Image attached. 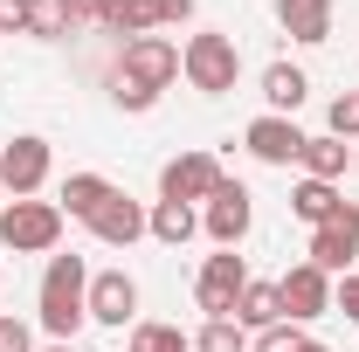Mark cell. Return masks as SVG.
I'll use <instances>...</instances> for the list:
<instances>
[{
    "mask_svg": "<svg viewBox=\"0 0 359 352\" xmlns=\"http://www.w3.org/2000/svg\"><path fill=\"white\" fill-rule=\"evenodd\" d=\"M83 318H90V269H83V256H48V269H42V332L48 339H76Z\"/></svg>",
    "mask_w": 359,
    "mask_h": 352,
    "instance_id": "6da1fadb",
    "label": "cell"
},
{
    "mask_svg": "<svg viewBox=\"0 0 359 352\" xmlns=\"http://www.w3.org/2000/svg\"><path fill=\"white\" fill-rule=\"evenodd\" d=\"M180 76L201 90V97H222L242 76V48L228 42V35H194V42L180 48Z\"/></svg>",
    "mask_w": 359,
    "mask_h": 352,
    "instance_id": "7a4b0ae2",
    "label": "cell"
},
{
    "mask_svg": "<svg viewBox=\"0 0 359 352\" xmlns=\"http://www.w3.org/2000/svg\"><path fill=\"white\" fill-rule=\"evenodd\" d=\"M0 242H7L14 256H48V249L62 242V208H55V201H14V208L0 215Z\"/></svg>",
    "mask_w": 359,
    "mask_h": 352,
    "instance_id": "3957f363",
    "label": "cell"
},
{
    "mask_svg": "<svg viewBox=\"0 0 359 352\" xmlns=\"http://www.w3.org/2000/svg\"><path fill=\"white\" fill-rule=\"evenodd\" d=\"M180 76V42H166V35H132L125 42V55H118V83H138V90H159Z\"/></svg>",
    "mask_w": 359,
    "mask_h": 352,
    "instance_id": "277c9868",
    "label": "cell"
},
{
    "mask_svg": "<svg viewBox=\"0 0 359 352\" xmlns=\"http://www.w3.org/2000/svg\"><path fill=\"white\" fill-rule=\"evenodd\" d=\"M222 159L215 152H180V159H166V173H159V201H215V187H222Z\"/></svg>",
    "mask_w": 359,
    "mask_h": 352,
    "instance_id": "5b68a950",
    "label": "cell"
},
{
    "mask_svg": "<svg viewBox=\"0 0 359 352\" xmlns=\"http://www.w3.org/2000/svg\"><path fill=\"white\" fill-rule=\"evenodd\" d=\"M276 297H283V318H290V325H311V318L332 311V276L318 263H297V269L276 276Z\"/></svg>",
    "mask_w": 359,
    "mask_h": 352,
    "instance_id": "8992f818",
    "label": "cell"
},
{
    "mask_svg": "<svg viewBox=\"0 0 359 352\" xmlns=\"http://www.w3.org/2000/svg\"><path fill=\"white\" fill-rule=\"evenodd\" d=\"M353 256H359V201H346V208L311 235V263L325 269V276H346Z\"/></svg>",
    "mask_w": 359,
    "mask_h": 352,
    "instance_id": "52a82bcc",
    "label": "cell"
},
{
    "mask_svg": "<svg viewBox=\"0 0 359 352\" xmlns=\"http://www.w3.org/2000/svg\"><path fill=\"white\" fill-rule=\"evenodd\" d=\"M42 180H48V138H14L7 152H0V187L14 194V201H35L42 194Z\"/></svg>",
    "mask_w": 359,
    "mask_h": 352,
    "instance_id": "ba28073f",
    "label": "cell"
},
{
    "mask_svg": "<svg viewBox=\"0 0 359 352\" xmlns=\"http://www.w3.org/2000/svg\"><path fill=\"white\" fill-rule=\"evenodd\" d=\"M249 221H256L249 187H242V180H222V187H215V201H208V215H201V228L215 235V249H235V242L249 235Z\"/></svg>",
    "mask_w": 359,
    "mask_h": 352,
    "instance_id": "9c48e42d",
    "label": "cell"
},
{
    "mask_svg": "<svg viewBox=\"0 0 359 352\" xmlns=\"http://www.w3.org/2000/svg\"><path fill=\"white\" fill-rule=\"evenodd\" d=\"M242 283H249L242 256H235V249H222V256H208L201 283H194V297H201V311H208V318H235V297H242Z\"/></svg>",
    "mask_w": 359,
    "mask_h": 352,
    "instance_id": "30bf717a",
    "label": "cell"
},
{
    "mask_svg": "<svg viewBox=\"0 0 359 352\" xmlns=\"http://www.w3.org/2000/svg\"><path fill=\"white\" fill-rule=\"evenodd\" d=\"M90 235H97L104 249H132L138 235H145V208H138L132 194H118V187H111V201L90 215Z\"/></svg>",
    "mask_w": 359,
    "mask_h": 352,
    "instance_id": "8fae6325",
    "label": "cell"
},
{
    "mask_svg": "<svg viewBox=\"0 0 359 352\" xmlns=\"http://www.w3.org/2000/svg\"><path fill=\"white\" fill-rule=\"evenodd\" d=\"M242 145H249V152H256L263 166H290V159L304 152V132H297L290 118H276V111H263V118H256V125L242 132Z\"/></svg>",
    "mask_w": 359,
    "mask_h": 352,
    "instance_id": "7c38bea8",
    "label": "cell"
},
{
    "mask_svg": "<svg viewBox=\"0 0 359 352\" xmlns=\"http://www.w3.org/2000/svg\"><path fill=\"white\" fill-rule=\"evenodd\" d=\"M138 311V283L125 269H104V276H90V318L97 325H125Z\"/></svg>",
    "mask_w": 359,
    "mask_h": 352,
    "instance_id": "4fadbf2b",
    "label": "cell"
},
{
    "mask_svg": "<svg viewBox=\"0 0 359 352\" xmlns=\"http://www.w3.org/2000/svg\"><path fill=\"white\" fill-rule=\"evenodd\" d=\"M276 21L290 42H332V0H276Z\"/></svg>",
    "mask_w": 359,
    "mask_h": 352,
    "instance_id": "5bb4252c",
    "label": "cell"
},
{
    "mask_svg": "<svg viewBox=\"0 0 359 352\" xmlns=\"http://www.w3.org/2000/svg\"><path fill=\"white\" fill-rule=\"evenodd\" d=\"M235 325L242 332H269V325H283V297H276V283H242V297H235Z\"/></svg>",
    "mask_w": 359,
    "mask_h": 352,
    "instance_id": "9a60e30c",
    "label": "cell"
},
{
    "mask_svg": "<svg viewBox=\"0 0 359 352\" xmlns=\"http://www.w3.org/2000/svg\"><path fill=\"white\" fill-rule=\"evenodd\" d=\"M97 28L104 35H152L159 28V0H104Z\"/></svg>",
    "mask_w": 359,
    "mask_h": 352,
    "instance_id": "2e32d148",
    "label": "cell"
},
{
    "mask_svg": "<svg viewBox=\"0 0 359 352\" xmlns=\"http://www.w3.org/2000/svg\"><path fill=\"white\" fill-rule=\"evenodd\" d=\"M304 90H311V76H304L297 62H269V69H263V97H269L276 118H290V111L304 104Z\"/></svg>",
    "mask_w": 359,
    "mask_h": 352,
    "instance_id": "e0dca14e",
    "label": "cell"
},
{
    "mask_svg": "<svg viewBox=\"0 0 359 352\" xmlns=\"http://www.w3.org/2000/svg\"><path fill=\"white\" fill-rule=\"evenodd\" d=\"M339 208H346V201H339V187H332V180H297V194H290V215L311 221V228H325Z\"/></svg>",
    "mask_w": 359,
    "mask_h": 352,
    "instance_id": "ac0fdd59",
    "label": "cell"
},
{
    "mask_svg": "<svg viewBox=\"0 0 359 352\" xmlns=\"http://www.w3.org/2000/svg\"><path fill=\"white\" fill-rule=\"evenodd\" d=\"M104 201H111V180H104V173H69V180H62V201H55V208H62V215H76V221H90Z\"/></svg>",
    "mask_w": 359,
    "mask_h": 352,
    "instance_id": "d6986e66",
    "label": "cell"
},
{
    "mask_svg": "<svg viewBox=\"0 0 359 352\" xmlns=\"http://www.w3.org/2000/svg\"><path fill=\"white\" fill-rule=\"evenodd\" d=\"M297 159H304V180H332V187H339V173H346V159H353V152H346V138H304V152H297Z\"/></svg>",
    "mask_w": 359,
    "mask_h": 352,
    "instance_id": "ffe728a7",
    "label": "cell"
},
{
    "mask_svg": "<svg viewBox=\"0 0 359 352\" xmlns=\"http://www.w3.org/2000/svg\"><path fill=\"white\" fill-rule=\"evenodd\" d=\"M194 228H201V215H194V208H187V201H159V208H152V215H145V235H159V242H166V249H180V242H187V235H194Z\"/></svg>",
    "mask_w": 359,
    "mask_h": 352,
    "instance_id": "44dd1931",
    "label": "cell"
},
{
    "mask_svg": "<svg viewBox=\"0 0 359 352\" xmlns=\"http://www.w3.org/2000/svg\"><path fill=\"white\" fill-rule=\"evenodd\" d=\"M76 21H69V0H28V35L35 42H55V35H69Z\"/></svg>",
    "mask_w": 359,
    "mask_h": 352,
    "instance_id": "7402d4cb",
    "label": "cell"
},
{
    "mask_svg": "<svg viewBox=\"0 0 359 352\" xmlns=\"http://www.w3.org/2000/svg\"><path fill=\"white\" fill-rule=\"evenodd\" d=\"M194 352H249V332H242L235 318H208L201 339H194Z\"/></svg>",
    "mask_w": 359,
    "mask_h": 352,
    "instance_id": "603a6c76",
    "label": "cell"
},
{
    "mask_svg": "<svg viewBox=\"0 0 359 352\" xmlns=\"http://www.w3.org/2000/svg\"><path fill=\"white\" fill-rule=\"evenodd\" d=\"M132 352H194L180 325H132Z\"/></svg>",
    "mask_w": 359,
    "mask_h": 352,
    "instance_id": "cb8c5ba5",
    "label": "cell"
},
{
    "mask_svg": "<svg viewBox=\"0 0 359 352\" xmlns=\"http://www.w3.org/2000/svg\"><path fill=\"white\" fill-rule=\"evenodd\" d=\"M304 346H311V339H304V332H297L290 318H283V325H269V332H256V339H249V352H304Z\"/></svg>",
    "mask_w": 359,
    "mask_h": 352,
    "instance_id": "d4e9b609",
    "label": "cell"
},
{
    "mask_svg": "<svg viewBox=\"0 0 359 352\" xmlns=\"http://www.w3.org/2000/svg\"><path fill=\"white\" fill-rule=\"evenodd\" d=\"M332 138H359V90L332 97Z\"/></svg>",
    "mask_w": 359,
    "mask_h": 352,
    "instance_id": "484cf974",
    "label": "cell"
},
{
    "mask_svg": "<svg viewBox=\"0 0 359 352\" xmlns=\"http://www.w3.org/2000/svg\"><path fill=\"white\" fill-rule=\"evenodd\" d=\"M332 311H346V318L359 325V276H353V269H346V276L332 283Z\"/></svg>",
    "mask_w": 359,
    "mask_h": 352,
    "instance_id": "4316f807",
    "label": "cell"
},
{
    "mask_svg": "<svg viewBox=\"0 0 359 352\" xmlns=\"http://www.w3.org/2000/svg\"><path fill=\"white\" fill-rule=\"evenodd\" d=\"M0 35H28V0H0Z\"/></svg>",
    "mask_w": 359,
    "mask_h": 352,
    "instance_id": "83f0119b",
    "label": "cell"
},
{
    "mask_svg": "<svg viewBox=\"0 0 359 352\" xmlns=\"http://www.w3.org/2000/svg\"><path fill=\"white\" fill-rule=\"evenodd\" d=\"M0 352H35V339H28V325L0 318Z\"/></svg>",
    "mask_w": 359,
    "mask_h": 352,
    "instance_id": "f1b7e54d",
    "label": "cell"
},
{
    "mask_svg": "<svg viewBox=\"0 0 359 352\" xmlns=\"http://www.w3.org/2000/svg\"><path fill=\"white\" fill-rule=\"evenodd\" d=\"M180 21H194V0H159V28H180Z\"/></svg>",
    "mask_w": 359,
    "mask_h": 352,
    "instance_id": "f546056e",
    "label": "cell"
},
{
    "mask_svg": "<svg viewBox=\"0 0 359 352\" xmlns=\"http://www.w3.org/2000/svg\"><path fill=\"white\" fill-rule=\"evenodd\" d=\"M118 104H125V111H152L159 97H152V90H138V83H118Z\"/></svg>",
    "mask_w": 359,
    "mask_h": 352,
    "instance_id": "4dcf8cb0",
    "label": "cell"
},
{
    "mask_svg": "<svg viewBox=\"0 0 359 352\" xmlns=\"http://www.w3.org/2000/svg\"><path fill=\"white\" fill-rule=\"evenodd\" d=\"M104 14V0H69V21H97Z\"/></svg>",
    "mask_w": 359,
    "mask_h": 352,
    "instance_id": "1f68e13d",
    "label": "cell"
},
{
    "mask_svg": "<svg viewBox=\"0 0 359 352\" xmlns=\"http://www.w3.org/2000/svg\"><path fill=\"white\" fill-rule=\"evenodd\" d=\"M42 352H76V346H69V339H55V346H42Z\"/></svg>",
    "mask_w": 359,
    "mask_h": 352,
    "instance_id": "d6a6232c",
    "label": "cell"
},
{
    "mask_svg": "<svg viewBox=\"0 0 359 352\" xmlns=\"http://www.w3.org/2000/svg\"><path fill=\"white\" fill-rule=\"evenodd\" d=\"M353 173H359V145H353Z\"/></svg>",
    "mask_w": 359,
    "mask_h": 352,
    "instance_id": "836d02e7",
    "label": "cell"
},
{
    "mask_svg": "<svg viewBox=\"0 0 359 352\" xmlns=\"http://www.w3.org/2000/svg\"><path fill=\"white\" fill-rule=\"evenodd\" d=\"M304 352H325V346H318V339H311V346H304Z\"/></svg>",
    "mask_w": 359,
    "mask_h": 352,
    "instance_id": "e575fe53",
    "label": "cell"
}]
</instances>
